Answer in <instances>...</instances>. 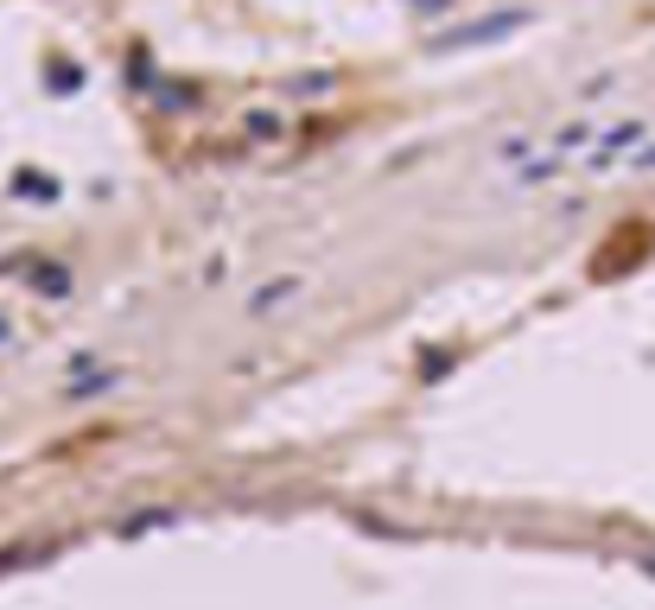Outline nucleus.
<instances>
[{
  "label": "nucleus",
  "instance_id": "f257e3e1",
  "mask_svg": "<svg viewBox=\"0 0 655 610\" xmlns=\"http://www.w3.org/2000/svg\"><path fill=\"white\" fill-rule=\"evenodd\" d=\"M300 293H305L300 274H274V280H261L249 299H242V312H249V318H268V312H280L287 299H300Z\"/></svg>",
  "mask_w": 655,
  "mask_h": 610
},
{
  "label": "nucleus",
  "instance_id": "f03ea898",
  "mask_svg": "<svg viewBox=\"0 0 655 610\" xmlns=\"http://www.w3.org/2000/svg\"><path fill=\"white\" fill-rule=\"evenodd\" d=\"M636 140H643V122H624V127H611V134H599V140H592V159H585V172H611Z\"/></svg>",
  "mask_w": 655,
  "mask_h": 610
},
{
  "label": "nucleus",
  "instance_id": "7ed1b4c3",
  "mask_svg": "<svg viewBox=\"0 0 655 610\" xmlns=\"http://www.w3.org/2000/svg\"><path fill=\"white\" fill-rule=\"evenodd\" d=\"M522 25V13H490V20L478 25H458L453 39H439V51H465V45H490V39H509Z\"/></svg>",
  "mask_w": 655,
  "mask_h": 610
},
{
  "label": "nucleus",
  "instance_id": "20e7f679",
  "mask_svg": "<svg viewBox=\"0 0 655 610\" xmlns=\"http://www.w3.org/2000/svg\"><path fill=\"white\" fill-rule=\"evenodd\" d=\"M32 286H39L45 299H64V293H71V267H58V261H32Z\"/></svg>",
  "mask_w": 655,
  "mask_h": 610
},
{
  "label": "nucleus",
  "instance_id": "39448f33",
  "mask_svg": "<svg viewBox=\"0 0 655 610\" xmlns=\"http://www.w3.org/2000/svg\"><path fill=\"white\" fill-rule=\"evenodd\" d=\"M153 102H159L166 115H185V108H198V90H191V83H159Z\"/></svg>",
  "mask_w": 655,
  "mask_h": 610
},
{
  "label": "nucleus",
  "instance_id": "423d86ee",
  "mask_svg": "<svg viewBox=\"0 0 655 610\" xmlns=\"http://www.w3.org/2000/svg\"><path fill=\"white\" fill-rule=\"evenodd\" d=\"M287 90H293V96H331V90H337V76H331V71H319V76H293Z\"/></svg>",
  "mask_w": 655,
  "mask_h": 610
},
{
  "label": "nucleus",
  "instance_id": "0eeeda50",
  "mask_svg": "<svg viewBox=\"0 0 655 610\" xmlns=\"http://www.w3.org/2000/svg\"><path fill=\"white\" fill-rule=\"evenodd\" d=\"M249 134H261V140H274V134H280V115H249Z\"/></svg>",
  "mask_w": 655,
  "mask_h": 610
},
{
  "label": "nucleus",
  "instance_id": "6e6552de",
  "mask_svg": "<svg viewBox=\"0 0 655 610\" xmlns=\"http://www.w3.org/2000/svg\"><path fill=\"white\" fill-rule=\"evenodd\" d=\"M631 172H655V140H649V147H643V152L631 159Z\"/></svg>",
  "mask_w": 655,
  "mask_h": 610
},
{
  "label": "nucleus",
  "instance_id": "1a4fd4ad",
  "mask_svg": "<svg viewBox=\"0 0 655 610\" xmlns=\"http://www.w3.org/2000/svg\"><path fill=\"white\" fill-rule=\"evenodd\" d=\"M407 7H420V13H446L453 0H407Z\"/></svg>",
  "mask_w": 655,
  "mask_h": 610
},
{
  "label": "nucleus",
  "instance_id": "9d476101",
  "mask_svg": "<svg viewBox=\"0 0 655 610\" xmlns=\"http://www.w3.org/2000/svg\"><path fill=\"white\" fill-rule=\"evenodd\" d=\"M7 330H13V325H7V312H0V344H7Z\"/></svg>",
  "mask_w": 655,
  "mask_h": 610
}]
</instances>
